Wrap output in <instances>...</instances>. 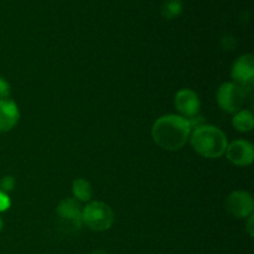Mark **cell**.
Returning <instances> with one entry per match:
<instances>
[{"mask_svg":"<svg viewBox=\"0 0 254 254\" xmlns=\"http://www.w3.org/2000/svg\"><path fill=\"white\" fill-rule=\"evenodd\" d=\"M72 193H73V198H76L77 201L88 202L92 198L93 191H92V186L89 181L79 178L76 179L72 184Z\"/></svg>","mask_w":254,"mask_h":254,"instance_id":"12","label":"cell"},{"mask_svg":"<svg viewBox=\"0 0 254 254\" xmlns=\"http://www.w3.org/2000/svg\"><path fill=\"white\" fill-rule=\"evenodd\" d=\"M226 210L236 218H248L253 215L254 201L247 191H235L226 200Z\"/></svg>","mask_w":254,"mask_h":254,"instance_id":"5","label":"cell"},{"mask_svg":"<svg viewBox=\"0 0 254 254\" xmlns=\"http://www.w3.org/2000/svg\"><path fill=\"white\" fill-rule=\"evenodd\" d=\"M15 188V179L12 176L7 175L0 180V190L4 191V192H10V191L14 190Z\"/></svg>","mask_w":254,"mask_h":254,"instance_id":"14","label":"cell"},{"mask_svg":"<svg viewBox=\"0 0 254 254\" xmlns=\"http://www.w3.org/2000/svg\"><path fill=\"white\" fill-rule=\"evenodd\" d=\"M233 82L241 86L248 87L254 79V57L253 55H243L238 57L231 69Z\"/></svg>","mask_w":254,"mask_h":254,"instance_id":"8","label":"cell"},{"mask_svg":"<svg viewBox=\"0 0 254 254\" xmlns=\"http://www.w3.org/2000/svg\"><path fill=\"white\" fill-rule=\"evenodd\" d=\"M92 254H109V253L106 252V251H96V252H93Z\"/></svg>","mask_w":254,"mask_h":254,"instance_id":"18","label":"cell"},{"mask_svg":"<svg viewBox=\"0 0 254 254\" xmlns=\"http://www.w3.org/2000/svg\"><path fill=\"white\" fill-rule=\"evenodd\" d=\"M191 130L192 127L189 119L175 114H166L154 123L151 136L161 149L176 151L188 143Z\"/></svg>","mask_w":254,"mask_h":254,"instance_id":"1","label":"cell"},{"mask_svg":"<svg viewBox=\"0 0 254 254\" xmlns=\"http://www.w3.org/2000/svg\"><path fill=\"white\" fill-rule=\"evenodd\" d=\"M184 10V4L181 0H166L161 6V15L166 20H173L180 16Z\"/></svg>","mask_w":254,"mask_h":254,"instance_id":"13","label":"cell"},{"mask_svg":"<svg viewBox=\"0 0 254 254\" xmlns=\"http://www.w3.org/2000/svg\"><path fill=\"white\" fill-rule=\"evenodd\" d=\"M226 156L232 164L237 166H248L254 160V148L247 140H235L228 144Z\"/></svg>","mask_w":254,"mask_h":254,"instance_id":"6","label":"cell"},{"mask_svg":"<svg viewBox=\"0 0 254 254\" xmlns=\"http://www.w3.org/2000/svg\"><path fill=\"white\" fill-rule=\"evenodd\" d=\"M248 96V88L235 82L221 84L217 91V102L223 112L235 114L242 109Z\"/></svg>","mask_w":254,"mask_h":254,"instance_id":"4","label":"cell"},{"mask_svg":"<svg viewBox=\"0 0 254 254\" xmlns=\"http://www.w3.org/2000/svg\"><path fill=\"white\" fill-rule=\"evenodd\" d=\"M174 103H175L176 109L181 114V117H184L186 119L197 117L201 107V102L197 93H195V92L188 88L180 89L176 93Z\"/></svg>","mask_w":254,"mask_h":254,"instance_id":"7","label":"cell"},{"mask_svg":"<svg viewBox=\"0 0 254 254\" xmlns=\"http://www.w3.org/2000/svg\"><path fill=\"white\" fill-rule=\"evenodd\" d=\"M10 205H11V201H10L7 193L0 190V212H5L9 210Z\"/></svg>","mask_w":254,"mask_h":254,"instance_id":"16","label":"cell"},{"mask_svg":"<svg viewBox=\"0 0 254 254\" xmlns=\"http://www.w3.org/2000/svg\"><path fill=\"white\" fill-rule=\"evenodd\" d=\"M20 111L17 104L11 99L0 101V133H6L19 123Z\"/></svg>","mask_w":254,"mask_h":254,"instance_id":"9","label":"cell"},{"mask_svg":"<svg viewBox=\"0 0 254 254\" xmlns=\"http://www.w3.org/2000/svg\"><path fill=\"white\" fill-rule=\"evenodd\" d=\"M57 215L66 222L72 223L74 227H81L82 225V207L79 201L76 198H64L57 206Z\"/></svg>","mask_w":254,"mask_h":254,"instance_id":"10","label":"cell"},{"mask_svg":"<svg viewBox=\"0 0 254 254\" xmlns=\"http://www.w3.org/2000/svg\"><path fill=\"white\" fill-rule=\"evenodd\" d=\"M232 124L236 130L241 133H248L253 129L254 127V117L252 112L247 109H241L240 112L235 113V117L232 119Z\"/></svg>","mask_w":254,"mask_h":254,"instance_id":"11","label":"cell"},{"mask_svg":"<svg viewBox=\"0 0 254 254\" xmlns=\"http://www.w3.org/2000/svg\"><path fill=\"white\" fill-rule=\"evenodd\" d=\"M10 92H11V88H10L9 82L4 77L0 76V101L9 98Z\"/></svg>","mask_w":254,"mask_h":254,"instance_id":"15","label":"cell"},{"mask_svg":"<svg viewBox=\"0 0 254 254\" xmlns=\"http://www.w3.org/2000/svg\"><path fill=\"white\" fill-rule=\"evenodd\" d=\"M190 143L198 155L207 159H217L226 153L228 141L226 134L213 126H200L191 131Z\"/></svg>","mask_w":254,"mask_h":254,"instance_id":"2","label":"cell"},{"mask_svg":"<svg viewBox=\"0 0 254 254\" xmlns=\"http://www.w3.org/2000/svg\"><path fill=\"white\" fill-rule=\"evenodd\" d=\"M247 231L250 233L251 237L254 236V228H253V215L248 217V222H247Z\"/></svg>","mask_w":254,"mask_h":254,"instance_id":"17","label":"cell"},{"mask_svg":"<svg viewBox=\"0 0 254 254\" xmlns=\"http://www.w3.org/2000/svg\"><path fill=\"white\" fill-rule=\"evenodd\" d=\"M2 227H4V222H2V218L0 217V232H1Z\"/></svg>","mask_w":254,"mask_h":254,"instance_id":"19","label":"cell"},{"mask_svg":"<svg viewBox=\"0 0 254 254\" xmlns=\"http://www.w3.org/2000/svg\"><path fill=\"white\" fill-rule=\"evenodd\" d=\"M82 223L96 232L108 231L114 223V212L107 203L93 201L82 208Z\"/></svg>","mask_w":254,"mask_h":254,"instance_id":"3","label":"cell"}]
</instances>
